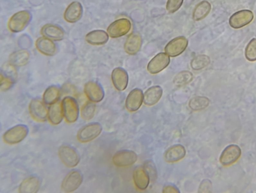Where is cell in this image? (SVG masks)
Returning <instances> with one entry per match:
<instances>
[{
    "mask_svg": "<svg viewBox=\"0 0 256 193\" xmlns=\"http://www.w3.org/2000/svg\"><path fill=\"white\" fill-rule=\"evenodd\" d=\"M109 40V35L103 30H95L89 33L86 36L87 42L92 45H102Z\"/></svg>",
    "mask_w": 256,
    "mask_h": 193,
    "instance_id": "obj_23",
    "label": "cell"
},
{
    "mask_svg": "<svg viewBox=\"0 0 256 193\" xmlns=\"http://www.w3.org/2000/svg\"><path fill=\"white\" fill-rule=\"evenodd\" d=\"M144 100L143 91L135 89L128 95L126 101V107L130 112H135L141 106Z\"/></svg>",
    "mask_w": 256,
    "mask_h": 193,
    "instance_id": "obj_15",
    "label": "cell"
},
{
    "mask_svg": "<svg viewBox=\"0 0 256 193\" xmlns=\"http://www.w3.org/2000/svg\"><path fill=\"white\" fill-rule=\"evenodd\" d=\"M186 153V149L183 146L175 145L169 148L165 153V159L168 163L177 162L183 159Z\"/></svg>",
    "mask_w": 256,
    "mask_h": 193,
    "instance_id": "obj_18",
    "label": "cell"
},
{
    "mask_svg": "<svg viewBox=\"0 0 256 193\" xmlns=\"http://www.w3.org/2000/svg\"><path fill=\"white\" fill-rule=\"evenodd\" d=\"M102 127L98 123H93L82 128L78 133L77 138L82 143L92 141L101 133Z\"/></svg>",
    "mask_w": 256,
    "mask_h": 193,
    "instance_id": "obj_4",
    "label": "cell"
},
{
    "mask_svg": "<svg viewBox=\"0 0 256 193\" xmlns=\"http://www.w3.org/2000/svg\"><path fill=\"white\" fill-rule=\"evenodd\" d=\"M29 59V53L24 50H21L14 53L10 58L11 64L17 66L25 65L28 63Z\"/></svg>",
    "mask_w": 256,
    "mask_h": 193,
    "instance_id": "obj_29",
    "label": "cell"
},
{
    "mask_svg": "<svg viewBox=\"0 0 256 193\" xmlns=\"http://www.w3.org/2000/svg\"><path fill=\"white\" fill-rule=\"evenodd\" d=\"M32 19V15L28 11H22L15 14L10 19L8 27L11 31L18 33L24 30Z\"/></svg>",
    "mask_w": 256,
    "mask_h": 193,
    "instance_id": "obj_1",
    "label": "cell"
},
{
    "mask_svg": "<svg viewBox=\"0 0 256 193\" xmlns=\"http://www.w3.org/2000/svg\"><path fill=\"white\" fill-rule=\"evenodd\" d=\"M141 46V38L137 34H132L127 39L125 49L127 53L134 55L140 50Z\"/></svg>",
    "mask_w": 256,
    "mask_h": 193,
    "instance_id": "obj_26",
    "label": "cell"
},
{
    "mask_svg": "<svg viewBox=\"0 0 256 193\" xmlns=\"http://www.w3.org/2000/svg\"><path fill=\"white\" fill-rule=\"evenodd\" d=\"M163 95V90L159 86H153L146 91L144 95V102L146 105L151 106L157 103Z\"/></svg>",
    "mask_w": 256,
    "mask_h": 193,
    "instance_id": "obj_22",
    "label": "cell"
},
{
    "mask_svg": "<svg viewBox=\"0 0 256 193\" xmlns=\"http://www.w3.org/2000/svg\"><path fill=\"white\" fill-rule=\"evenodd\" d=\"M83 12L81 4L77 1L73 2L66 9L64 15V19L68 22L76 23L81 18Z\"/></svg>",
    "mask_w": 256,
    "mask_h": 193,
    "instance_id": "obj_16",
    "label": "cell"
},
{
    "mask_svg": "<svg viewBox=\"0 0 256 193\" xmlns=\"http://www.w3.org/2000/svg\"><path fill=\"white\" fill-rule=\"evenodd\" d=\"M112 80L116 89L120 91L126 89L128 83V75L124 69H115L112 74Z\"/></svg>",
    "mask_w": 256,
    "mask_h": 193,
    "instance_id": "obj_19",
    "label": "cell"
},
{
    "mask_svg": "<svg viewBox=\"0 0 256 193\" xmlns=\"http://www.w3.org/2000/svg\"><path fill=\"white\" fill-rule=\"evenodd\" d=\"M246 58L250 62L256 61V38L252 39L245 49Z\"/></svg>",
    "mask_w": 256,
    "mask_h": 193,
    "instance_id": "obj_34",
    "label": "cell"
},
{
    "mask_svg": "<svg viewBox=\"0 0 256 193\" xmlns=\"http://www.w3.org/2000/svg\"><path fill=\"white\" fill-rule=\"evenodd\" d=\"M163 193H180V191L175 186L169 185L164 187L163 190Z\"/></svg>",
    "mask_w": 256,
    "mask_h": 193,
    "instance_id": "obj_39",
    "label": "cell"
},
{
    "mask_svg": "<svg viewBox=\"0 0 256 193\" xmlns=\"http://www.w3.org/2000/svg\"><path fill=\"white\" fill-rule=\"evenodd\" d=\"M133 179L136 187L142 190L147 188L150 181L147 172L142 167H137L134 171Z\"/></svg>",
    "mask_w": 256,
    "mask_h": 193,
    "instance_id": "obj_21",
    "label": "cell"
},
{
    "mask_svg": "<svg viewBox=\"0 0 256 193\" xmlns=\"http://www.w3.org/2000/svg\"><path fill=\"white\" fill-rule=\"evenodd\" d=\"M137 159L138 156L134 151L127 150L117 152L113 157V163L119 167L131 166Z\"/></svg>",
    "mask_w": 256,
    "mask_h": 193,
    "instance_id": "obj_8",
    "label": "cell"
},
{
    "mask_svg": "<svg viewBox=\"0 0 256 193\" xmlns=\"http://www.w3.org/2000/svg\"><path fill=\"white\" fill-rule=\"evenodd\" d=\"M36 47L42 54L48 56H52L57 53L56 45L51 40L44 37L37 40Z\"/></svg>",
    "mask_w": 256,
    "mask_h": 193,
    "instance_id": "obj_20",
    "label": "cell"
},
{
    "mask_svg": "<svg viewBox=\"0 0 256 193\" xmlns=\"http://www.w3.org/2000/svg\"><path fill=\"white\" fill-rule=\"evenodd\" d=\"M84 92L88 98L93 102H99L104 97L103 88L96 82H88L85 86Z\"/></svg>",
    "mask_w": 256,
    "mask_h": 193,
    "instance_id": "obj_13",
    "label": "cell"
},
{
    "mask_svg": "<svg viewBox=\"0 0 256 193\" xmlns=\"http://www.w3.org/2000/svg\"><path fill=\"white\" fill-rule=\"evenodd\" d=\"M59 156L63 163L69 168L76 167L80 160L76 150L68 145H63L59 148Z\"/></svg>",
    "mask_w": 256,
    "mask_h": 193,
    "instance_id": "obj_2",
    "label": "cell"
},
{
    "mask_svg": "<svg viewBox=\"0 0 256 193\" xmlns=\"http://www.w3.org/2000/svg\"><path fill=\"white\" fill-rule=\"evenodd\" d=\"M95 109L96 106L94 103L90 102H87L81 109L82 118L86 121L92 119L94 116Z\"/></svg>",
    "mask_w": 256,
    "mask_h": 193,
    "instance_id": "obj_32",
    "label": "cell"
},
{
    "mask_svg": "<svg viewBox=\"0 0 256 193\" xmlns=\"http://www.w3.org/2000/svg\"><path fill=\"white\" fill-rule=\"evenodd\" d=\"M184 0H168L166 9L170 13L177 11L183 3Z\"/></svg>",
    "mask_w": 256,
    "mask_h": 193,
    "instance_id": "obj_36",
    "label": "cell"
},
{
    "mask_svg": "<svg viewBox=\"0 0 256 193\" xmlns=\"http://www.w3.org/2000/svg\"><path fill=\"white\" fill-rule=\"evenodd\" d=\"M29 132L27 126L17 125L8 130L4 135V141L9 144L19 143L27 137Z\"/></svg>",
    "mask_w": 256,
    "mask_h": 193,
    "instance_id": "obj_3",
    "label": "cell"
},
{
    "mask_svg": "<svg viewBox=\"0 0 256 193\" xmlns=\"http://www.w3.org/2000/svg\"><path fill=\"white\" fill-rule=\"evenodd\" d=\"M41 185L40 179L37 177H30L25 179L21 184L19 191L22 193H36Z\"/></svg>",
    "mask_w": 256,
    "mask_h": 193,
    "instance_id": "obj_24",
    "label": "cell"
},
{
    "mask_svg": "<svg viewBox=\"0 0 256 193\" xmlns=\"http://www.w3.org/2000/svg\"><path fill=\"white\" fill-rule=\"evenodd\" d=\"M210 58L204 55H201L196 57L191 62V67L195 70H202L207 67L210 64Z\"/></svg>",
    "mask_w": 256,
    "mask_h": 193,
    "instance_id": "obj_31",
    "label": "cell"
},
{
    "mask_svg": "<svg viewBox=\"0 0 256 193\" xmlns=\"http://www.w3.org/2000/svg\"><path fill=\"white\" fill-rule=\"evenodd\" d=\"M83 175L78 170H74L69 173L64 179L62 189L66 193H71L76 190L83 182Z\"/></svg>",
    "mask_w": 256,
    "mask_h": 193,
    "instance_id": "obj_7",
    "label": "cell"
},
{
    "mask_svg": "<svg viewBox=\"0 0 256 193\" xmlns=\"http://www.w3.org/2000/svg\"><path fill=\"white\" fill-rule=\"evenodd\" d=\"M60 95L59 88L56 86H51L48 88L44 92V101L47 104L52 105L57 102Z\"/></svg>",
    "mask_w": 256,
    "mask_h": 193,
    "instance_id": "obj_28",
    "label": "cell"
},
{
    "mask_svg": "<svg viewBox=\"0 0 256 193\" xmlns=\"http://www.w3.org/2000/svg\"><path fill=\"white\" fill-rule=\"evenodd\" d=\"M41 33L44 37L54 41H61L64 38V31L60 26L56 25L47 24L44 26Z\"/></svg>",
    "mask_w": 256,
    "mask_h": 193,
    "instance_id": "obj_17",
    "label": "cell"
},
{
    "mask_svg": "<svg viewBox=\"0 0 256 193\" xmlns=\"http://www.w3.org/2000/svg\"><path fill=\"white\" fill-rule=\"evenodd\" d=\"M211 183L208 180H204L200 187L199 192H203V193H208L211 192L210 189L212 188Z\"/></svg>",
    "mask_w": 256,
    "mask_h": 193,
    "instance_id": "obj_38",
    "label": "cell"
},
{
    "mask_svg": "<svg viewBox=\"0 0 256 193\" xmlns=\"http://www.w3.org/2000/svg\"><path fill=\"white\" fill-rule=\"evenodd\" d=\"M170 62L169 55L164 53H160L149 63L147 69L151 74H157L166 68Z\"/></svg>",
    "mask_w": 256,
    "mask_h": 193,
    "instance_id": "obj_11",
    "label": "cell"
},
{
    "mask_svg": "<svg viewBox=\"0 0 256 193\" xmlns=\"http://www.w3.org/2000/svg\"><path fill=\"white\" fill-rule=\"evenodd\" d=\"M144 168L149 175L150 179L152 182L155 181L157 178V171L155 164L151 161L146 162Z\"/></svg>",
    "mask_w": 256,
    "mask_h": 193,
    "instance_id": "obj_35",
    "label": "cell"
},
{
    "mask_svg": "<svg viewBox=\"0 0 256 193\" xmlns=\"http://www.w3.org/2000/svg\"><path fill=\"white\" fill-rule=\"evenodd\" d=\"M63 113L69 123L76 122L79 117V106L76 101L70 97L65 98L62 103Z\"/></svg>",
    "mask_w": 256,
    "mask_h": 193,
    "instance_id": "obj_6",
    "label": "cell"
},
{
    "mask_svg": "<svg viewBox=\"0 0 256 193\" xmlns=\"http://www.w3.org/2000/svg\"><path fill=\"white\" fill-rule=\"evenodd\" d=\"M254 15L251 11L243 10L234 13L229 19L230 26L238 29L247 26L252 22Z\"/></svg>",
    "mask_w": 256,
    "mask_h": 193,
    "instance_id": "obj_5",
    "label": "cell"
},
{
    "mask_svg": "<svg viewBox=\"0 0 256 193\" xmlns=\"http://www.w3.org/2000/svg\"><path fill=\"white\" fill-rule=\"evenodd\" d=\"M193 74L189 71H183L179 73L174 80V84L178 86L188 84L193 80Z\"/></svg>",
    "mask_w": 256,
    "mask_h": 193,
    "instance_id": "obj_33",
    "label": "cell"
},
{
    "mask_svg": "<svg viewBox=\"0 0 256 193\" xmlns=\"http://www.w3.org/2000/svg\"><path fill=\"white\" fill-rule=\"evenodd\" d=\"M29 111L32 118L36 121L44 122L46 120L47 110L41 100H32L29 105Z\"/></svg>",
    "mask_w": 256,
    "mask_h": 193,
    "instance_id": "obj_14",
    "label": "cell"
},
{
    "mask_svg": "<svg viewBox=\"0 0 256 193\" xmlns=\"http://www.w3.org/2000/svg\"><path fill=\"white\" fill-rule=\"evenodd\" d=\"M210 104V100L205 97L197 96L192 99L189 103V106L193 111H200L206 108Z\"/></svg>",
    "mask_w": 256,
    "mask_h": 193,
    "instance_id": "obj_30",
    "label": "cell"
},
{
    "mask_svg": "<svg viewBox=\"0 0 256 193\" xmlns=\"http://www.w3.org/2000/svg\"><path fill=\"white\" fill-rule=\"evenodd\" d=\"M62 104L60 102H56L52 105L49 112V121L53 125H58L63 120Z\"/></svg>",
    "mask_w": 256,
    "mask_h": 193,
    "instance_id": "obj_25",
    "label": "cell"
},
{
    "mask_svg": "<svg viewBox=\"0 0 256 193\" xmlns=\"http://www.w3.org/2000/svg\"><path fill=\"white\" fill-rule=\"evenodd\" d=\"M131 27V24L129 20L121 19L110 25L107 31L111 38H119L129 32Z\"/></svg>",
    "mask_w": 256,
    "mask_h": 193,
    "instance_id": "obj_9",
    "label": "cell"
},
{
    "mask_svg": "<svg viewBox=\"0 0 256 193\" xmlns=\"http://www.w3.org/2000/svg\"><path fill=\"white\" fill-rule=\"evenodd\" d=\"M211 10L210 3L207 1H203L199 3L196 7L193 12V19L196 21H199L205 18L209 14Z\"/></svg>",
    "mask_w": 256,
    "mask_h": 193,
    "instance_id": "obj_27",
    "label": "cell"
},
{
    "mask_svg": "<svg viewBox=\"0 0 256 193\" xmlns=\"http://www.w3.org/2000/svg\"><path fill=\"white\" fill-rule=\"evenodd\" d=\"M187 45V39L184 37H179L171 41L165 50L169 56L175 57L181 54L186 50Z\"/></svg>",
    "mask_w": 256,
    "mask_h": 193,
    "instance_id": "obj_12",
    "label": "cell"
},
{
    "mask_svg": "<svg viewBox=\"0 0 256 193\" xmlns=\"http://www.w3.org/2000/svg\"><path fill=\"white\" fill-rule=\"evenodd\" d=\"M241 155L240 148L236 145L227 146L222 153L220 161L224 166L233 164L239 159Z\"/></svg>",
    "mask_w": 256,
    "mask_h": 193,
    "instance_id": "obj_10",
    "label": "cell"
},
{
    "mask_svg": "<svg viewBox=\"0 0 256 193\" xmlns=\"http://www.w3.org/2000/svg\"><path fill=\"white\" fill-rule=\"evenodd\" d=\"M14 81L11 77H7L1 74V89L2 91H7L12 87Z\"/></svg>",
    "mask_w": 256,
    "mask_h": 193,
    "instance_id": "obj_37",
    "label": "cell"
}]
</instances>
